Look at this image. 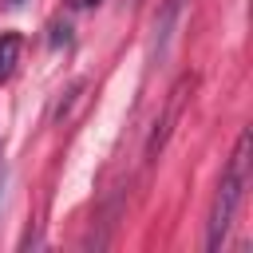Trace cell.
<instances>
[{
  "mask_svg": "<svg viewBox=\"0 0 253 253\" xmlns=\"http://www.w3.org/2000/svg\"><path fill=\"white\" fill-rule=\"evenodd\" d=\"M245 186H249V130H241L237 138V150L229 158V166L221 170V182H217V198H213V210H210V229H206V249H221L233 217H237V206L245 198Z\"/></svg>",
  "mask_w": 253,
  "mask_h": 253,
  "instance_id": "cell-1",
  "label": "cell"
},
{
  "mask_svg": "<svg viewBox=\"0 0 253 253\" xmlns=\"http://www.w3.org/2000/svg\"><path fill=\"white\" fill-rule=\"evenodd\" d=\"M190 87H194V79H190V75H182V79L174 83V91H170V99H166V107H162V115L154 119V130H150V138H146V162H154V158L162 154V146H166V138H170L174 123L182 119V107H186Z\"/></svg>",
  "mask_w": 253,
  "mask_h": 253,
  "instance_id": "cell-2",
  "label": "cell"
},
{
  "mask_svg": "<svg viewBox=\"0 0 253 253\" xmlns=\"http://www.w3.org/2000/svg\"><path fill=\"white\" fill-rule=\"evenodd\" d=\"M20 51H24V40H20L16 32H4V36H0V83H4V79L16 71Z\"/></svg>",
  "mask_w": 253,
  "mask_h": 253,
  "instance_id": "cell-3",
  "label": "cell"
},
{
  "mask_svg": "<svg viewBox=\"0 0 253 253\" xmlns=\"http://www.w3.org/2000/svg\"><path fill=\"white\" fill-rule=\"evenodd\" d=\"M71 8H91V4H99V0H67Z\"/></svg>",
  "mask_w": 253,
  "mask_h": 253,
  "instance_id": "cell-4",
  "label": "cell"
},
{
  "mask_svg": "<svg viewBox=\"0 0 253 253\" xmlns=\"http://www.w3.org/2000/svg\"><path fill=\"white\" fill-rule=\"evenodd\" d=\"M12 4H24V0H12Z\"/></svg>",
  "mask_w": 253,
  "mask_h": 253,
  "instance_id": "cell-5",
  "label": "cell"
}]
</instances>
